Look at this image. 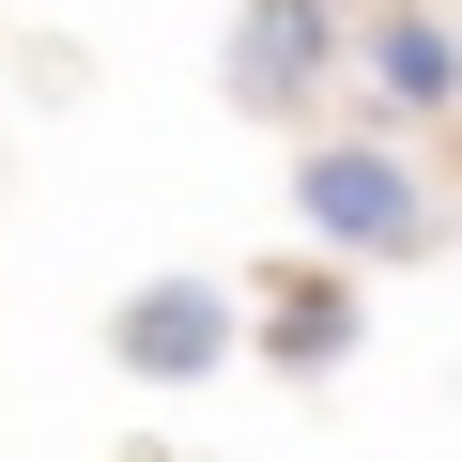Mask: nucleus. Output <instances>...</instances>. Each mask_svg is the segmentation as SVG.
<instances>
[{
    "label": "nucleus",
    "instance_id": "2",
    "mask_svg": "<svg viewBox=\"0 0 462 462\" xmlns=\"http://www.w3.org/2000/svg\"><path fill=\"white\" fill-rule=\"evenodd\" d=\"M108 355H124L139 385H185V370L231 355V293H216V278H139L124 324H108Z\"/></svg>",
    "mask_w": 462,
    "mask_h": 462
},
{
    "label": "nucleus",
    "instance_id": "3",
    "mask_svg": "<svg viewBox=\"0 0 462 462\" xmlns=\"http://www.w3.org/2000/svg\"><path fill=\"white\" fill-rule=\"evenodd\" d=\"M339 62V0H247L231 32V108H309Z\"/></svg>",
    "mask_w": 462,
    "mask_h": 462
},
{
    "label": "nucleus",
    "instance_id": "5",
    "mask_svg": "<svg viewBox=\"0 0 462 462\" xmlns=\"http://www.w3.org/2000/svg\"><path fill=\"white\" fill-rule=\"evenodd\" d=\"M370 78H385L401 108H447V93H462V47H447L431 16H385V32H370Z\"/></svg>",
    "mask_w": 462,
    "mask_h": 462
},
{
    "label": "nucleus",
    "instance_id": "1",
    "mask_svg": "<svg viewBox=\"0 0 462 462\" xmlns=\"http://www.w3.org/2000/svg\"><path fill=\"white\" fill-rule=\"evenodd\" d=\"M293 216L324 231L339 263H401V247H431V185H416L401 154H370V139H324V154L293 170Z\"/></svg>",
    "mask_w": 462,
    "mask_h": 462
},
{
    "label": "nucleus",
    "instance_id": "4",
    "mask_svg": "<svg viewBox=\"0 0 462 462\" xmlns=\"http://www.w3.org/2000/svg\"><path fill=\"white\" fill-rule=\"evenodd\" d=\"M263 355H278V370H339V355H355V293H339L324 263H309V278H278V309H263Z\"/></svg>",
    "mask_w": 462,
    "mask_h": 462
}]
</instances>
